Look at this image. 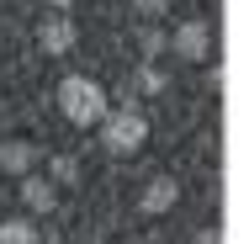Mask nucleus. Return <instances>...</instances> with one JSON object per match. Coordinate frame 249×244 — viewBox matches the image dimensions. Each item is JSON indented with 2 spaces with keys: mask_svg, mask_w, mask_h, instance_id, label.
<instances>
[{
  "mask_svg": "<svg viewBox=\"0 0 249 244\" xmlns=\"http://www.w3.org/2000/svg\"><path fill=\"white\" fill-rule=\"evenodd\" d=\"M58 106L69 112V122H96L101 117V91L90 80H64L58 85Z\"/></svg>",
  "mask_w": 249,
  "mask_h": 244,
  "instance_id": "f257e3e1",
  "label": "nucleus"
},
{
  "mask_svg": "<svg viewBox=\"0 0 249 244\" xmlns=\"http://www.w3.org/2000/svg\"><path fill=\"white\" fill-rule=\"evenodd\" d=\"M143 144V117L138 112H111L106 117V149L111 154H133Z\"/></svg>",
  "mask_w": 249,
  "mask_h": 244,
  "instance_id": "f03ea898",
  "label": "nucleus"
},
{
  "mask_svg": "<svg viewBox=\"0 0 249 244\" xmlns=\"http://www.w3.org/2000/svg\"><path fill=\"white\" fill-rule=\"evenodd\" d=\"M170 202H175V181H164V175H159V181H149V191L138 196V207H143V212H164Z\"/></svg>",
  "mask_w": 249,
  "mask_h": 244,
  "instance_id": "7ed1b4c3",
  "label": "nucleus"
},
{
  "mask_svg": "<svg viewBox=\"0 0 249 244\" xmlns=\"http://www.w3.org/2000/svg\"><path fill=\"white\" fill-rule=\"evenodd\" d=\"M21 202H27L32 212H48V207H53V186L37 181V175H27V181H21Z\"/></svg>",
  "mask_w": 249,
  "mask_h": 244,
  "instance_id": "20e7f679",
  "label": "nucleus"
},
{
  "mask_svg": "<svg viewBox=\"0 0 249 244\" xmlns=\"http://www.w3.org/2000/svg\"><path fill=\"white\" fill-rule=\"evenodd\" d=\"M175 48L186 53V58H201V53H207V27H196V21H186V27L175 32Z\"/></svg>",
  "mask_w": 249,
  "mask_h": 244,
  "instance_id": "39448f33",
  "label": "nucleus"
},
{
  "mask_svg": "<svg viewBox=\"0 0 249 244\" xmlns=\"http://www.w3.org/2000/svg\"><path fill=\"white\" fill-rule=\"evenodd\" d=\"M0 244H43V239H37V228L27 218H5L0 223Z\"/></svg>",
  "mask_w": 249,
  "mask_h": 244,
  "instance_id": "423d86ee",
  "label": "nucleus"
},
{
  "mask_svg": "<svg viewBox=\"0 0 249 244\" xmlns=\"http://www.w3.org/2000/svg\"><path fill=\"white\" fill-rule=\"evenodd\" d=\"M69 43H74L69 21H43V48H48V53H64Z\"/></svg>",
  "mask_w": 249,
  "mask_h": 244,
  "instance_id": "0eeeda50",
  "label": "nucleus"
},
{
  "mask_svg": "<svg viewBox=\"0 0 249 244\" xmlns=\"http://www.w3.org/2000/svg\"><path fill=\"white\" fill-rule=\"evenodd\" d=\"M27 165H32V149H27V144H5V149H0V170H11V175H21Z\"/></svg>",
  "mask_w": 249,
  "mask_h": 244,
  "instance_id": "6e6552de",
  "label": "nucleus"
},
{
  "mask_svg": "<svg viewBox=\"0 0 249 244\" xmlns=\"http://www.w3.org/2000/svg\"><path fill=\"white\" fill-rule=\"evenodd\" d=\"M53 175H58V181H74V175H80V165H74V159H58V165H53Z\"/></svg>",
  "mask_w": 249,
  "mask_h": 244,
  "instance_id": "1a4fd4ad",
  "label": "nucleus"
},
{
  "mask_svg": "<svg viewBox=\"0 0 249 244\" xmlns=\"http://www.w3.org/2000/svg\"><path fill=\"white\" fill-rule=\"evenodd\" d=\"M196 244H223V239H217L212 228H201V234H196Z\"/></svg>",
  "mask_w": 249,
  "mask_h": 244,
  "instance_id": "9d476101",
  "label": "nucleus"
},
{
  "mask_svg": "<svg viewBox=\"0 0 249 244\" xmlns=\"http://www.w3.org/2000/svg\"><path fill=\"white\" fill-rule=\"evenodd\" d=\"M138 5H143V11H154V16L164 11V0H138Z\"/></svg>",
  "mask_w": 249,
  "mask_h": 244,
  "instance_id": "9b49d317",
  "label": "nucleus"
},
{
  "mask_svg": "<svg viewBox=\"0 0 249 244\" xmlns=\"http://www.w3.org/2000/svg\"><path fill=\"white\" fill-rule=\"evenodd\" d=\"M58 5H69V0H58Z\"/></svg>",
  "mask_w": 249,
  "mask_h": 244,
  "instance_id": "f8f14e48",
  "label": "nucleus"
}]
</instances>
